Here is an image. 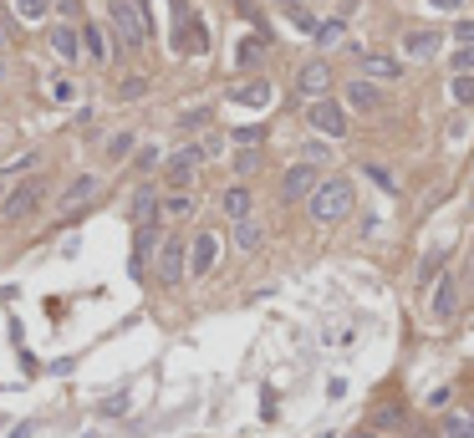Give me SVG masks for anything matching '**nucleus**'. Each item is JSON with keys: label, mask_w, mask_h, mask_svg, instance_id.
<instances>
[{"label": "nucleus", "mask_w": 474, "mask_h": 438, "mask_svg": "<svg viewBox=\"0 0 474 438\" xmlns=\"http://www.w3.org/2000/svg\"><path fill=\"white\" fill-rule=\"evenodd\" d=\"M454 311H459V285L443 276L439 291H434V321H454Z\"/></svg>", "instance_id": "obj_13"}, {"label": "nucleus", "mask_w": 474, "mask_h": 438, "mask_svg": "<svg viewBox=\"0 0 474 438\" xmlns=\"http://www.w3.org/2000/svg\"><path fill=\"white\" fill-rule=\"evenodd\" d=\"M260 240H266V230H260L255 219H240L235 224V245L240 250H260Z\"/></svg>", "instance_id": "obj_22"}, {"label": "nucleus", "mask_w": 474, "mask_h": 438, "mask_svg": "<svg viewBox=\"0 0 474 438\" xmlns=\"http://www.w3.org/2000/svg\"><path fill=\"white\" fill-rule=\"evenodd\" d=\"M439 438H474V413H443Z\"/></svg>", "instance_id": "obj_19"}, {"label": "nucleus", "mask_w": 474, "mask_h": 438, "mask_svg": "<svg viewBox=\"0 0 474 438\" xmlns=\"http://www.w3.org/2000/svg\"><path fill=\"white\" fill-rule=\"evenodd\" d=\"M97 194V179L92 173H82V179H72V184H66V194H62V209H77L82 199H92Z\"/></svg>", "instance_id": "obj_20"}, {"label": "nucleus", "mask_w": 474, "mask_h": 438, "mask_svg": "<svg viewBox=\"0 0 474 438\" xmlns=\"http://www.w3.org/2000/svg\"><path fill=\"white\" fill-rule=\"evenodd\" d=\"M199 158H205V148H179V153H169V163H163L169 169V184L174 188L189 184L194 173H199Z\"/></svg>", "instance_id": "obj_8"}, {"label": "nucleus", "mask_w": 474, "mask_h": 438, "mask_svg": "<svg viewBox=\"0 0 474 438\" xmlns=\"http://www.w3.org/2000/svg\"><path fill=\"white\" fill-rule=\"evenodd\" d=\"M102 413H108V418H118V413H127V398H123V392H118V398H108V403H102Z\"/></svg>", "instance_id": "obj_34"}, {"label": "nucleus", "mask_w": 474, "mask_h": 438, "mask_svg": "<svg viewBox=\"0 0 474 438\" xmlns=\"http://www.w3.org/2000/svg\"><path fill=\"white\" fill-rule=\"evenodd\" d=\"M163 215H169V219H189L194 215V199H189V194H174V199H163Z\"/></svg>", "instance_id": "obj_25"}, {"label": "nucleus", "mask_w": 474, "mask_h": 438, "mask_svg": "<svg viewBox=\"0 0 474 438\" xmlns=\"http://www.w3.org/2000/svg\"><path fill=\"white\" fill-rule=\"evenodd\" d=\"M41 194H47V179H21L16 188H11V194H5V209H0V215L5 219H26L36 209V204H41Z\"/></svg>", "instance_id": "obj_5"}, {"label": "nucleus", "mask_w": 474, "mask_h": 438, "mask_svg": "<svg viewBox=\"0 0 474 438\" xmlns=\"http://www.w3.org/2000/svg\"><path fill=\"white\" fill-rule=\"evenodd\" d=\"M143 87H148L143 77H127V82H123V97H143Z\"/></svg>", "instance_id": "obj_36"}, {"label": "nucleus", "mask_w": 474, "mask_h": 438, "mask_svg": "<svg viewBox=\"0 0 474 438\" xmlns=\"http://www.w3.org/2000/svg\"><path fill=\"white\" fill-rule=\"evenodd\" d=\"M474 72V47H459L454 51V77H470Z\"/></svg>", "instance_id": "obj_29"}, {"label": "nucleus", "mask_w": 474, "mask_h": 438, "mask_svg": "<svg viewBox=\"0 0 474 438\" xmlns=\"http://www.w3.org/2000/svg\"><path fill=\"white\" fill-rule=\"evenodd\" d=\"M316 184H321V179H316V163H296V169L281 179V199H291V204H296V199H312Z\"/></svg>", "instance_id": "obj_7"}, {"label": "nucleus", "mask_w": 474, "mask_h": 438, "mask_svg": "<svg viewBox=\"0 0 474 438\" xmlns=\"http://www.w3.org/2000/svg\"><path fill=\"white\" fill-rule=\"evenodd\" d=\"M347 102L357 112H378L382 108V92L373 87V82H352V87H347Z\"/></svg>", "instance_id": "obj_15"}, {"label": "nucleus", "mask_w": 474, "mask_h": 438, "mask_svg": "<svg viewBox=\"0 0 474 438\" xmlns=\"http://www.w3.org/2000/svg\"><path fill=\"white\" fill-rule=\"evenodd\" d=\"M154 219H158V194H154V188H138V194H133V224L148 230Z\"/></svg>", "instance_id": "obj_16"}, {"label": "nucleus", "mask_w": 474, "mask_h": 438, "mask_svg": "<svg viewBox=\"0 0 474 438\" xmlns=\"http://www.w3.org/2000/svg\"><path fill=\"white\" fill-rule=\"evenodd\" d=\"M439 41H443L439 31H408V36H403V51L424 62V57H439Z\"/></svg>", "instance_id": "obj_14"}, {"label": "nucleus", "mask_w": 474, "mask_h": 438, "mask_svg": "<svg viewBox=\"0 0 474 438\" xmlns=\"http://www.w3.org/2000/svg\"><path fill=\"white\" fill-rule=\"evenodd\" d=\"M51 51L62 57V62H82V36L72 26H51Z\"/></svg>", "instance_id": "obj_11"}, {"label": "nucleus", "mask_w": 474, "mask_h": 438, "mask_svg": "<svg viewBox=\"0 0 474 438\" xmlns=\"http://www.w3.org/2000/svg\"><path fill=\"white\" fill-rule=\"evenodd\" d=\"M428 5H434V11H459L464 0H428Z\"/></svg>", "instance_id": "obj_38"}, {"label": "nucleus", "mask_w": 474, "mask_h": 438, "mask_svg": "<svg viewBox=\"0 0 474 438\" xmlns=\"http://www.w3.org/2000/svg\"><path fill=\"white\" fill-rule=\"evenodd\" d=\"M215 260H220V235H199L189 245V276H209V270H215Z\"/></svg>", "instance_id": "obj_9"}, {"label": "nucleus", "mask_w": 474, "mask_h": 438, "mask_svg": "<svg viewBox=\"0 0 474 438\" xmlns=\"http://www.w3.org/2000/svg\"><path fill=\"white\" fill-rule=\"evenodd\" d=\"M276 5H281L285 16L296 21L301 31H316V21H312V16H306V0H276Z\"/></svg>", "instance_id": "obj_24"}, {"label": "nucleus", "mask_w": 474, "mask_h": 438, "mask_svg": "<svg viewBox=\"0 0 474 438\" xmlns=\"http://www.w3.org/2000/svg\"><path fill=\"white\" fill-rule=\"evenodd\" d=\"M57 11H62V16H72V21L82 16V5H77V0H57Z\"/></svg>", "instance_id": "obj_37"}, {"label": "nucleus", "mask_w": 474, "mask_h": 438, "mask_svg": "<svg viewBox=\"0 0 474 438\" xmlns=\"http://www.w3.org/2000/svg\"><path fill=\"white\" fill-rule=\"evenodd\" d=\"M82 438H92V434H82Z\"/></svg>", "instance_id": "obj_40"}, {"label": "nucleus", "mask_w": 474, "mask_h": 438, "mask_svg": "<svg viewBox=\"0 0 474 438\" xmlns=\"http://www.w3.org/2000/svg\"><path fill=\"white\" fill-rule=\"evenodd\" d=\"M255 163H260V153H255V148H245V153H235V173H255Z\"/></svg>", "instance_id": "obj_31"}, {"label": "nucleus", "mask_w": 474, "mask_h": 438, "mask_svg": "<svg viewBox=\"0 0 474 438\" xmlns=\"http://www.w3.org/2000/svg\"><path fill=\"white\" fill-rule=\"evenodd\" d=\"M230 102H240V108H266L270 102V82H245V87L230 92Z\"/></svg>", "instance_id": "obj_18"}, {"label": "nucleus", "mask_w": 474, "mask_h": 438, "mask_svg": "<svg viewBox=\"0 0 474 438\" xmlns=\"http://www.w3.org/2000/svg\"><path fill=\"white\" fill-rule=\"evenodd\" d=\"M327 87H332V72H327V62H306L296 72V92L301 97H316V102H321V92H327Z\"/></svg>", "instance_id": "obj_10"}, {"label": "nucleus", "mask_w": 474, "mask_h": 438, "mask_svg": "<svg viewBox=\"0 0 474 438\" xmlns=\"http://www.w3.org/2000/svg\"><path fill=\"white\" fill-rule=\"evenodd\" d=\"M0 47H5V26H0Z\"/></svg>", "instance_id": "obj_39"}, {"label": "nucleus", "mask_w": 474, "mask_h": 438, "mask_svg": "<svg viewBox=\"0 0 474 438\" xmlns=\"http://www.w3.org/2000/svg\"><path fill=\"white\" fill-rule=\"evenodd\" d=\"M158 235H154V224L148 230H138V245H133V276H143V266H148V255H154Z\"/></svg>", "instance_id": "obj_21"}, {"label": "nucleus", "mask_w": 474, "mask_h": 438, "mask_svg": "<svg viewBox=\"0 0 474 438\" xmlns=\"http://www.w3.org/2000/svg\"><path fill=\"white\" fill-rule=\"evenodd\" d=\"M184 270H189V245L184 240H158V281L163 285H179L184 281Z\"/></svg>", "instance_id": "obj_4"}, {"label": "nucleus", "mask_w": 474, "mask_h": 438, "mask_svg": "<svg viewBox=\"0 0 474 438\" xmlns=\"http://www.w3.org/2000/svg\"><path fill=\"white\" fill-rule=\"evenodd\" d=\"M454 102L459 108H470L474 102V77H454Z\"/></svg>", "instance_id": "obj_30"}, {"label": "nucleus", "mask_w": 474, "mask_h": 438, "mask_svg": "<svg viewBox=\"0 0 474 438\" xmlns=\"http://www.w3.org/2000/svg\"><path fill=\"white\" fill-rule=\"evenodd\" d=\"M174 51H189V57H199V51H209V31L205 21L189 11V0H174Z\"/></svg>", "instance_id": "obj_3"}, {"label": "nucleus", "mask_w": 474, "mask_h": 438, "mask_svg": "<svg viewBox=\"0 0 474 438\" xmlns=\"http://www.w3.org/2000/svg\"><path fill=\"white\" fill-rule=\"evenodd\" d=\"M260 51H266V41H260V36H250V41L240 47V66H255V62H260Z\"/></svg>", "instance_id": "obj_26"}, {"label": "nucleus", "mask_w": 474, "mask_h": 438, "mask_svg": "<svg viewBox=\"0 0 474 438\" xmlns=\"http://www.w3.org/2000/svg\"><path fill=\"white\" fill-rule=\"evenodd\" d=\"M454 36H459V47H474V21H459Z\"/></svg>", "instance_id": "obj_33"}, {"label": "nucleus", "mask_w": 474, "mask_h": 438, "mask_svg": "<svg viewBox=\"0 0 474 438\" xmlns=\"http://www.w3.org/2000/svg\"><path fill=\"white\" fill-rule=\"evenodd\" d=\"M127 148H133V138H127V133H118V138H112V143H108V153H112V158H123V153H127Z\"/></svg>", "instance_id": "obj_35"}, {"label": "nucleus", "mask_w": 474, "mask_h": 438, "mask_svg": "<svg viewBox=\"0 0 474 438\" xmlns=\"http://www.w3.org/2000/svg\"><path fill=\"white\" fill-rule=\"evenodd\" d=\"M51 97H57V102H72V82L57 77V82H51Z\"/></svg>", "instance_id": "obj_32"}, {"label": "nucleus", "mask_w": 474, "mask_h": 438, "mask_svg": "<svg viewBox=\"0 0 474 438\" xmlns=\"http://www.w3.org/2000/svg\"><path fill=\"white\" fill-rule=\"evenodd\" d=\"M108 16H112V31L123 47H143L148 41V11L143 0H108Z\"/></svg>", "instance_id": "obj_2"}, {"label": "nucleus", "mask_w": 474, "mask_h": 438, "mask_svg": "<svg viewBox=\"0 0 474 438\" xmlns=\"http://www.w3.org/2000/svg\"><path fill=\"white\" fill-rule=\"evenodd\" d=\"M352 204H357V194H352V179H321L312 194V219H321V224H337V219L352 215Z\"/></svg>", "instance_id": "obj_1"}, {"label": "nucleus", "mask_w": 474, "mask_h": 438, "mask_svg": "<svg viewBox=\"0 0 474 438\" xmlns=\"http://www.w3.org/2000/svg\"><path fill=\"white\" fill-rule=\"evenodd\" d=\"M316 41H321V47H337V41H342V21H327V26H316Z\"/></svg>", "instance_id": "obj_27"}, {"label": "nucleus", "mask_w": 474, "mask_h": 438, "mask_svg": "<svg viewBox=\"0 0 474 438\" xmlns=\"http://www.w3.org/2000/svg\"><path fill=\"white\" fill-rule=\"evenodd\" d=\"M77 36H82V51H87L92 62H108V57H112V51H108V36H102V26H92V21H87Z\"/></svg>", "instance_id": "obj_17"}, {"label": "nucleus", "mask_w": 474, "mask_h": 438, "mask_svg": "<svg viewBox=\"0 0 474 438\" xmlns=\"http://www.w3.org/2000/svg\"><path fill=\"white\" fill-rule=\"evenodd\" d=\"M16 11H21V21H41L47 16V0H16Z\"/></svg>", "instance_id": "obj_28"}, {"label": "nucleus", "mask_w": 474, "mask_h": 438, "mask_svg": "<svg viewBox=\"0 0 474 438\" xmlns=\"http://www.w3.org/2000/svg\"><path fill=\"white\" fill-rule=\"evenodd\" d=\"M357 62H363L367 77H378V82H398V72H403V66H398L393 57H382V51H363Z\"/></svg>", "instance_id": "obj_12"}, {"label": "nucleus", "mask_w": 474, "mask_h": 438, "mask_svg": "<svg viewBox=\"0 0 474 438\" xmlns=\"http://www.w3.org/2000/svg\"><path fill=\"white\" fill-rule=\"evenodd\" d=\"M306 123H312L316 133H327V138H342V133H347V112L321 97V102H312V108H306Z\"/></svg>", "instance_id": "obj_6"}, {"label": "nucleus", "mask_w": 474, "mask_h": 438, "mask_svg": "<svg viewBox=\"0 0 474 438\" xmlns=\"http://www.w3.org/2000/svg\"><path fill=\"white\" fill-rule=\"evenodd\" d=\"M224 215L235 219H250V194H245V188H230V194H224Z\"/></svg>", "instance_id": "obj_23"}]
</instances>
